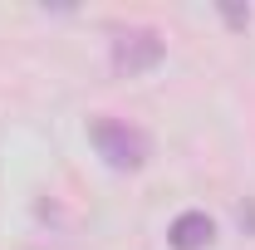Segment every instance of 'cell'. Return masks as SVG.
<instances>
[{
	"instance_id": "1",
	"label": "cell",
	"mask_w": 255,
	"mask_h": 250,
	"mask_svg": "<svg viewBox=\"0 0 255 250\" xmlns=\"http://www.w3.org/2000/svg\"><path fill=\"white\" fill-rule=\"evenodd\" d=\"M89 137H94L98 157H103L113 172H137V167H147V157H152V137H147L142 127L123 123V118H94V123H89Z\"/></svg>"
},
{
	"instance_id": "2",
	"label": "cell",
	"mask_w": 255,
	"mask_h": 250,
	"mask_svg": "<svg viewBox=\"0 0 255 250\" xmlns=\"http://www.w3.org/2000/svg\"><path fill=\"white\" fill-rule=\"evenodd\" d=\"M162 54H167V44L157 39V30H123L113 34V74L118 79H137V74H147V69H157Z\"/></svg>"
},
{
	"instance_id": "3",
	"label": "cell",
	"mask_w": 255,
	"mask_h": 250,
	"mask_svg": "<svg viewBox=\"0 0 255 250\" xmlns=\"http://www.w3.org/2000/svg\"><path fill=\"white\" fill-rule=\"evenodd\" d=\"M211 236H216V226H211L206 211H182L172 221V231H167V246L172 250H206Z\"/></svg>"
},
{
	"instance_id": "4",
	"label": "cell",
	"mask_w": 255,
	"mask_h": 250,
	"mask_svg": "<svg viewBox=\"0 0 255 250\" xmlns=\"http://www.w3.org/2000/svg\"><path fill=\"white\" fill-rule=\"evenodd\" d=\"M226 25H236V30L251 25V10H226Z\"/></svg>"
}]
</instances>
